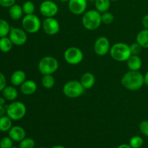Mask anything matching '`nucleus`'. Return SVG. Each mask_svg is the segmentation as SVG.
Here are the masks:
<instances>
[{
	"mask_svg": "<svg viewBox=\"0 0 148 148\" xmlns=\"http://www.w3.org/2000/svg\"><path fill=\"white\" fill-rule=\"evenodd\" d=\"M121 82L123 86L129 90H138L145 84L144 75L139 71L130 70L124 74Z\"/></svg>",
	"mask_w": 148,
	"mask_h": 148,
	"instance_id": "nucleus-1",
	"label": "nucleus"
},
{
	"mask_svg": "<svg viewBox=\"0 0 148 148\" xmlns=\"http://www.w3.org/2000/svg\"><path fill=\"white\" fill-rule=\"evenodd\" d=\"M84 27L88 30H95L102 23L101 12L96 10H90L83 14L82 19Z\"/></svg>",
	"mask_w": 148,
	"mask_h": 148,
	"instance_id": "nucleus-2",
	"label": "nucleus"
},
{
	"mask_svg": "<svg viewBox=\"0 0 148 148\" xmlns=\"http://www.w3.org/2000/svg\"><path fill=\"white\" fill-rule=\"evenodd\" d=\"M109 52L112 59L117 62H127L132 55L130 46L121 42L113 45Z\"/></svg>",
	"mask_w": 148,
	"mask_h": 148,
	"instance_id": "nucleus-3",
	"label": "nucleus"
},
{
	"mask_svg": "<svg viewBox=\"0 0 148 148\" xmlns=\"http://www.w3.org/2000/svg\"><path fill=\"white\" fill-rule=\"evenodd\" d=\"M38 68L39 72L43 75H52L57 71L59 68V62L53 56H44L38 62Z\"/></svg>",
	"mask_w": 148,
	"mask_h": 148,
	"instance_id": "nucleus-4",
	"label": "nucleus"
},
{
	"mask_svg": "<svg viewBox=\"0 0 148 148\" xmlns=\"http://www.w3.org/2000/svg\"><path fill=\"white\" fill-rule=\"evenodd\" d=\"M27 108L20 101H13L7 106V115L13 121H19L25 116Z\"/></svg>",
	"mask_w": 148,
	"mask_h": 148,
	"instance_id": "nucleus-5",
	"label": "nucleus"
},
{
	"mask_svg": "<svg viewBox=\"0 0 148 148\" xmlns=\"http://www.w3.org/2000/svg\"><path fill=\"white\" fill-rule=\"evenodd\" d=\"M85 89L77 80H70L63 87V93L69 98H77L85 92Z\"/></svg>",
	"mask_w": 148,
	"mask_h": 148,
	"instance_id": "nucleus-6",
	"label": "nucleus"
},
{
	"mask_svg": "<svg viewBox=\"0 0 148 148\" xmlns=\"http://www.w3.org/2000/svg\"><path fill=\"white\" fill-rule=\"evenodd\" d=\"M22 25L26 33L33 34L40 30L42 23L39 17L36 14H25L22 20Z\"/></svg>",
	"mask_w": 148,
	"mask_h": 148,
	"instance_id": "nucleus-7",
	"label": "nucleus"
},
{
	"mask_svg": "<svg viewBox=\"0 0 148 148\" xmlns=\"http://www.w3.org/2000/svg\"><path fill=\"white\" fill-rule=\"evenodd\" d=\"M83 53L77 47H69L66 49L64 53L65 61L69 64L77 65L81 63L83 59Z\"/></svg>",
	"mask_w": 148,
	"mask_h": 148,
	"instance_id": "nucleus-8",
	"label": "nucleus"
},
{
	"mask_svg": "<svg viewBox=\"0 0 148 148\" xmlns=\"http://www.w3.org/2000/svg\"><path fill=\"white\" fill-rule=\"evenodd\" d=\"M9 38L12 42L13 45L23 46L27 42V35L24 29L12 27L10 29Z\"/></svg>",
	"mask_w": 148,
	"mask_h": 148,
	"instance_id": "nucleus-9",
	"label": "nucleus"
},
{
	"mask_svg": "<svg viewBox=\"0 0 148 148\" xmlns=\"http://www.w3.org/2000/svg\"><path fill=\"white\" fill-rule=\"evenodd\" d=\"M39 10L40 14L45 17H54L59 12V7L54 1L45 0L40 4Z\"/></svg>",
	"mask_w": 148,
	"mask_h": 148,
	"instance_id": "nucleus-10",
	"label": "nucleus"
},
{
	"mask_svg": "<svg viewBox=\"0 0 148 148\" xmlns=\"http://www.w3.org/2000/svg\"><path fill=\"white\" fill-rule=\"evenodd\" d=\"M111 47L109 40L105 36L98 38L94 43V51L95 53L101 56L106 55L110 51Z\"/></svg>",
	"mask_w": 148,
	"mask_h": 148,
	"instance_id": "nucleus-11",
	"label": "nucleus"
},
{
	"mask_svg": "<svg viewBox=\"0 0 148 148\" xmlns=\"http://www.w3.org/2000/svg\"><path fill=\"white\" fill-rule=\"evenodd\" d=\"M42 27L47 35L54 36L59 32L60 25L54 17H46L42 23Z\"/></svg>",
	"mask_w": 148,
	"mask_h": 148,
	"instance_id": "nucleus-12",
	"label": "nucleus"
},
{
	"mask_svg": "<svg viewBox=\"0 0 148 148\" xmlns=\"http://www.w3.org/2000/svg\"><path fill=\"white\" fill-rule=\"evenodd\" d=\"M88 7L87 0H69L68 7L72 14L80 15L86 12Z\"/></svg>",
	"mask_w": 148,
	"mask_h": 148,
	"instance_id": "nucleus-13",
	"label": "nucleus"
},
{
	"mask_svg": "<svg viewBox=\"0 0 148 148\" xmlns=\"http://www.w3.org/2000/svg\"><path fill=\"white\" fill-rule=\"evenodd\" d=\"M25 130L20 126L12 127L9 131V137L14 142H20L25 138Z\"/></svg>",
	"mask_w": 148,
	"mask_h": 148,
	"instance_id": "nucleus-14",
	"label": "nucleus"
},
{
	"mask_svg": "<svg viewBox=\"0 0 148 148\" xmlns=\"http://www.w3.org/2000/svg\"><path fill=\"white\" fill-rule=\"evenodd\" d=\"M37 90V84L32 79L25 80L20 85V90L25 95H30L35 93Z\"/></svg>",
	"mask_w": 148,
	"mask_h": 148,
	"instance_id": "nucleus-15",
	"label": "nucleus"
},
{
	"mask_svg": "<svg viewBox=\"0 0 148 148\" xmlns=\"http://www.w3.org/2000/svg\"><path fill=\"white\" fill-rule=\"evenodd\" d=\"M127 63L129 69L131 71H139L143 66V62L139 55H131Z\"/></svg>",
	"mask_w": 148,
	"mask_h": 148,
	"instance_id": "nucleus-16",
	"label": "nucleus"
},
{
	"mask_svg": "<svg viewBox=\"0 0 148 148\" xmlns=\"http://www.w3.org/2000/svg\"><path fill=\"white\" fill-rule=\"evenodd\" d=\"M79 82H81L85 90L90 89L95 85V77L93 74L90 72H85L81 76Z\"/></svg>",
	"mask_w": 148,
	"mask_h": 148,
	"instance_id": "nucleus-17",
	"label": "nucleus"
},
{
	"mask_svg": "<svg viewBox=\"0 0 148 148\" xmlns=\"http://www.w3.org/2000/svg\"><path fill=\"white\" fill-rule=\"evenodd\" d=\"M11 83L14 86H20L26 80V74L23 70H17L11 76Z\"/></svg>",
	"mask_w": 148,
	"mask_h": 148,
	"instance_id": "nucleus-18",
	"label": "nucleus"
},
{
	"mask_svg": "<svg viewBox=\"0 0 148 148\" xmlns=\"http://www.w3.org/2000/svg\"><path fill=\"white\" fill-rule=\"evenodd\" d=\"M2 95L7 101H14V100L17 99V96H18V92L14 87V85L13 86H6L2 90Z\"/></svg>",
	"mask_w": 148,
	"mask_h": 148,
	"instance_id": "nucleus-19",
	"label": "nucleus"
},
{
	"mask_svg": "<svg viewBox=\"0 0 148 148\" xmlns=\"http://www.w3.org/2000/svg\"><path fill=\"white\" fill-rule=\"evenodd\" d=\"M23 10L21 6L19 4H15L12 6L10 7L9 10V14H10V17L14 20H18L23 17Z\"/></svg>",
	"mask_w": 148,
	"mask_h": 148,
	"instance_id": "nucleus-20",
	"label": "nucleus"
},
{
	"mask_svg": "<svg viewBox=\"0 0 148 148\" xmlns=\"http://www.w3.org/2000/svg\"><path fill=\"white\" fill-rule=\"evenodd\" d=\"M137 43L144 49H148V29H144L137 34L136 37Z\"/></svg>",
	"mask_w": 148,
	"mask_h": 148,
	"instance_id": "nucleus-21",
	"label": "nucleus"
},
{
	"mask_svg": "<svg viewBox=\"0 0 148 148\" xmlns=\"http://www.w3.org/2000/svg\"><path fill=\"white\" fill-rule=\"evenodd\" d=\"M111 6V0H95V10L99 12L103 13L107 12Z\"/></svg>",
	"mask_w": 148,
	"mask_h": 148,
	"instance_id": "nucleus-22",
	"label": "nucleus"
},
{
	"mask_svg": "<svg viewBox=\"0 0 148 148\" xmlns=\"http://www.w3.org/2000/svg\"><path fill=\"white\" fill-rule=\"evenodd\" d=\"M12 127V119L8 116L0 117V131L3 132H9Z\"/></svg>",
	"mask_w": 148,
	"mask_h": 148,
	"instance_id": "nucleus-23",
	"label": "nucleus"
},
{
	"mask_svg": "<svg viewBox=\"0 0 148 148\" xmlns=\"http://www.w3.org/2000/svg\"><path fill=\"white\" fill-rule=\"evenodd\" d=\"M12 46L13 43L10 38L7 37V36L0 38V51H1L4 52V53H7L11 51Z\"/></svg>",
	"mask_w": 148,
	"mask_h": 148,
	"instance_id": "nucleus-24",
	"label": "nucleus"
},
{
	"mask_svg": "<svg viewBox=\"0 0 148 148\" xmlns=\"http://www.w3.org/2000/svg\"><path fill=\"white\" fill-rule=\"evenodd\" d=\"M41 84L43 87L46 89H51L55 85V79L52 75H43L41 79Z\"/></svg>",
	"mask_w": 148,
	"mask_h": 148,
	"instance_id": "nucleus-25",
	"label": "nucleus"
},
{
	"mask_svg": "<svg viewBox=\"0 0 148 148\" xmlns=\"http://www.w3.org/2000/svg\"><path fill=\"white\" fill-rule=\"evenodd\" d=\"M10 29L11 27L9 23L5 20L0 19V38L5 37L9 35Z\"/></svg>",
	"mask_w": 148,
	"mask_h": 148,
	"instance_id": "nucleus-26",
	"label": "nucleus"
},
{
	"mask_svg": "<svg viewBox=\"0 0 148 148\" xmlns=\"http://www.w3.org/2000/svg\"><path fill=\"white\" fill-rule=\"evenodd\" d=\"M22 8H23V13L25 14H33L35 11V4L33 1H26L23 3Z\"/></svg>",
	"mask_w": 148,
	"mask_h": 148,
	"instance_id": "nucleus-27",
	"label": "nucleus"
},
{
	"mask_svg": "<svg viewBox=\"0 0 148 148\" xmlns=\"http://www.w3.org/2000/svg\"><path fill=\"white\" fill-rule=\"evenodd\" d=\"M143 139L140 136H134L132 137L130 141V145L132 148H140L143 145Z\"/></svg>",
	"mask_w": 148,
	"mask_h": 148,
	"instance_id": "nucleus-28",
	"label": "nucleus"
},
{
	"mask_svg": "<svg viewBox=\"0 0 148 148\" xmlns=\"http://www.w3.org/2000/svg\"><path fill=\"white\" fill-rule=\"evenodd\" d=\"M114 16L109 12H105L101 14V21L106 25H110L114 22Z\"/></svg>",
	"mask_w": 148,
	"mask_h": 148,
	"instance_id": "nucleus-29",
	"label": "nucleus"
},
{
	"mask_svg": "<svg viewBox=\"0 0 148 148\" xmlns=\"http://www.w3.org/2000/svg\"><path fill=\"white\" fill-rule=\"evenodd\" d=\"M35 141L32 138H25L20 142L19 148H34Z\"/></svg>",
	"mask_w": 148,
	"mask_h": 148,
	"instance_id": "nucleus-30",
	"label": "nucleus"
},
{
	"mask_svg": "<svg viewBox=\"0 0 148 148\" xmlns=\"http://www.w3.org/2000/svg\"><path fill=\"white\" fill-rule=\"evenodd\" d=\"M13 147V140L10 137H3L0 140V148H12Z\"/></svg>",
	"mask_w": 148,
	"mask_h": 148,
	"instance_id": "nucleus-31",
	"label": "nucleus"
},
{
	"mask_svg": "<svg viewBox=\"0 0 148 148\" xmlns=\"http://www.w3.org/2000/svg\"><path fill=\"white\" fill-rule=\"evenodd\" d=\"M130 49L132 55H139L141 53L143 47L136 41L135 43H133L130 45Z\"/></svg>",
	"mask_w": 148,
	"mask_h": 148,
	"instance_id": "nucleus-32",
	"label": "nucleus"
},
{
	"mask_svg": "<svg viewBox=\"0 0 148 148\" xmlns=\"http://www.w3.org/2000/svg\"><path fill=\"white\" fill-rule=\"evenodd\" d=\"M140 130L143 134L148 137V121L144 120L140 124Z\"/></svg>",
	"mask_w": 148,
	"mask_h": 148,
	"instance_id": "nucleus-33",
	"label": "nucleus"
},
{
	"mask_svg": "<svg viewBox=\"0 0 148 148\" xmlns=\"http://www.w3.org/2000/svg\"><path fill=\"white\" fill-rule=\"evenodd\" d=\"M16 0H0V6L5 8H10L15 4Z\"/></svg>",
	"mask_w": 148,
	"mask_h": 148,
	"instance_id": "nucleus-34",
	"label": "nucleus"
},
{
	"mask_svg": "<svg viewBox=\"0 0 148 148\" xmlns=\"http://www.w3.org/2000/svg\"><path fill=\"white\" fill-rule=\"evenodd\" d=\"M7 85V79L2 72H0V92L4 89Z\"/></svg>",
	"mask_w": 148,
	"mask_h": 148,
	"instance_id": "nucleus-35",
	"label": "nucleus"
},
{
	"mask_svg": "<svg viewBox=\"0 0 148 148\" xmlns=\"http://www.w3.org/2000/svg\"><path fill=\"white\" fill-rule=\"evenodd\" d=\"M142 23H143V25L145 29H148V14H146L143 17Z\"/></svg>",
	"mask_w": 148,
	"mask_h": 148,
	"instance_id": "nucleus-36",
	"label": "nucleus"
},
{
	"mask_svg": "<svg viewBox=\"0 0 148 148\" xmlns=\"http://www.w3.org/2000/svg\"><path fill=\"white\" fill-rule=\"evenodd\" d=\"M7 114V107L0 105V117L4 116Z\"/></svg>",
	"mask_w": 148,
	"mask_h": 148,
	"instance_id": "nucleus-37",
	"label": "nucleus"
},
{
	"mask_svg": "<svg viewBox=\"0 0 148 148\" xmlns=\"http://www.w3.org/2000/svg\"><path fill=\"white\" fill-rule=\"evenodd\" d=\"M6 103V99L4 97H0V105L4 106Z\"/></svg>",
	"mask_w": 148,
	"mask_h": 148,
	"instance_id": "nucleus-38",
	"label": "nucleus"
},
{
	"mask_svg": "<svg viewBox=\"0 0 148 148\" xmlns=\"http://www.w3.org/2000/svg\"><path fill=\"white\" fill-rule=\"evenodd\" d=\"M117 148H132L130 145H127V144H122L120 145Z\"/></svg>",
	"mask_w": 148,
	"mask_h": 148,
	"instance_id": "nucleus-39",
	"label": "nucleus"
},
{
	"mask_svg": "<svg viewBox=\"0 0 148 148\" xmlns=\"http://www.w3.org/2000/svg\"><path fill=\"white\" fill-rule=\"evenodd\" d=\"M144 77H145V84L147 86H148V71L146 72L145 75H144Z\"/></svg>",
	"mask_w": 148,
	"mask_h": 148,
	"instance_id": "nucleus-40",
	"label": "nucleus"
},
{
	"mask_svg": "<svg viewBox=\"0 0 148 148\" xmlns=\"http://www.w3.org/2000/svg\"><path fill=\"white\" fill-rule=\"evenodd\" d=\"M51 148H65V147L62 145H56V146H53V147Z\"/></svg>",
	"mask_w": 148,
	"mask_h": 148,
	"instance_id": "nucleus-41",
	"label": "nucleus"
},
{
	"mask_svg": "<svg viewBox=\"0 0 148 148\" xmlns=\"http://www.w3.org/2000/svg\"><path fill=\"white\" fill-rule=\"evenodd\" d=\"M60 1H69V0H59Z\"/></svg>",
	"mask_w": 148,
	"mask_h": 148,
	"instance_id": "nucleus-42",
	"label": "nucleus"
},
{
	"mask_svg": "<svg viewBox=\"0 0 148 148\" xmlns=\"http://www.w3.org/2000/svg\"><path fill=\"white\" fill-rule=\"evenodd\" d=\"M12 148H17V147H14V146H13V147H12Z\"/></svg>",
	"mask_w": 148,
	"mask_h": 148,
	"instance_id": "nucleus-43",
	"label": "nucleus"
},
{
	"mask_svg": "<svg viewBox=\"0 0 148 148\" xmlns=\"http://www.w3.org/2000/svg\"><path fill=\"white\" fill-rule=\"evenodd\" d=\"M38 148H45V147H38Z\"/></svg>",
	"mask_w": 148,
	"mask_h": 148,
	"instance_id": "nucleus-44",
	"label": "nucleus"
},
{
	"mask_svg": "<svg viewBox=\"0 0 148 148\" xmlns=\"http://www.w3.org/2000/svg\"><path fill=\"white\" fill-rule=\"evenodd\" d=\"M111 1H117V0H111Z\"/></svg>",
	"mask_w": 148,
	"mask_h": 148,
	"instance_id": "nucleus-45",
	"label": "nucleus"
},
{
	"mask_svg": "<svg viewBox=\"0 0 148 148\" xmlns=\"http://www.w3.org/2000/svg\"><path fill=\"white\" fill-rule=\"evenodd\" d=\"M16 1H20V0H16Z\"/></svg>",
	"mask_w": 148,
	"mask_h": 148,
	"instance_id": "nucleus-46",
	"label": "nucleus"
}]
</instances>
